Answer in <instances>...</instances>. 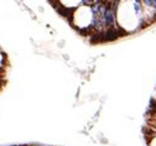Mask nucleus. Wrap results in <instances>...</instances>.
Here are the masks:
<instances>
[{"label":"nucleus","mask_w":156,"mask_h":146,"mask_svg":"<svg viewBox=\"0 0 156 146\" xmlns=\"http://www.w3.org/2000/svg\"><path fill=\"white\" fill-rule=\"evenodd\" d=\"M115 24L124 34H134L144 26L140 2H119L115 4Z\"/></svg>","instance_id":"nucleus-1"},{"label":"nucleus","mask_w":156,"mask_h":146,"mask_svg":"<svg viewBox=\"0 0 156 146\" xmlns=\"http://www.w3.org/2000/svg\"><path fill=\"white\" fill-rule=\"evenodd\" d=\"M147 145L149 146H156V131L151 134V136L147 140Z\"/></svg>","instance_id":"nucleus-3"},{"label":"nucleus","mask_w":156,"mask_h":146,"mask_svg":"<svg viewBox=\"0 0 156 146\" xmlns=\"http://www.w3.org/2000/svg\"><path fill=\"white\" fill-rule=\"evenodd\" d=\"M152 104L156 107V91H155V93H154V97H152Z\"/></svg>","instance_id":"nucleus-4"},{"label":"nucleus","mask_w":156,"mask_h":146,"mask_svg":"<svg viewBox=\"0 0 156 146\" xmlns=\"http://www.w3.org/2000/svg\"><path fill=\"white\" fill-rule=\"evenodd\" d=\"M31 146H36V145H31Z\"/></svg>","instance_id":"nucleus-5"},{"label":"nucleus","mask_w":156,"mask_h":146,"mask_svg":"<svg viewBox=\"0 0 156 146\" xmlns=\"http://www.w3.org/2000/svg\"><path fill=\"white\" fill-rule=\"evenodd\" d=\"M86 2L83 5L73 10L69 15L72 26L82 34L95 30L97 26V3Z\"/></svg>","instance_id":"nucleus-2"}]
</instances>
